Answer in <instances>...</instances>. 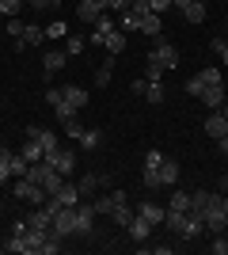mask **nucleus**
<instances>
[{
    "label": "nucleus",
    "instance_id": "1",
    "mask_svg": "<svg viewBox=\"0 0 228 255\" xmlns=\"http://www.w3.org/2000/svg\"><path fill=\"white\" fill-rule=\"evenodd\" d=\"M141 179H145V187H149V191L175 187V183H179V164L163 156V160H160V168H152V171H149V168H141Z\"/></svg>",
    "mask_w": 228,
    "mask_h": 255
},
{
    "label": "nucleus",
    "instance_id": "2",
    "mask_svg": "<svg viewBox=\"0 0 228 255\" xmlns=\"http://www.w3.org/2000/svg\"><path fill=\"white\" fill-rule=\"evenodd\" d=\"M209 84H225V76H221V69L217 65H206V69H202V73H194L190 76V80H186V96H202V92H206Z\"/></svg>",
    "mask_w": 228,
    "mask_h": 255
},
{
    "label": "nucleus",
    "instance_id": "3",
    "mask_svg": "<svg viewBox=\"0 0 228 255\" xmlns=\"http://www.w3.org/2000/svg\"><path fill=\"white\" fill-rule=\"evenodd\" d=\"M11 191H15V198H19V202H31V206H46V202H50V191H46V187H38V183H31V179L11 183Z\"/></svg>",
    "mask_w": 228,
    "mask_h": 255
},
{
    "label": "nucleus",
    "instance_id": "4",
    "mask_svg": "<svg viewBox=\"0 0 228 255\" xmlns=\"http://www.w3.org/2000/svg\"><path fill=\"white\" fill-rule=\"evenodd\" d=\"M145 61H149V65H160L163 73H167V69H175V65H179V50H175L171 42L156 38V46H152V53L145 57Z\"/></svg>",
    "mask_w": 228,
    "mask_h": 255
},
{
    "label": "nucleus",
    "instance_id": "5",
    "mask_svg": "<svg viewBox=\"0 0 228 255\" xmlns=\"http://www.w3.org/2000/svg\"><path fill=\"white\" fill-rule=\"evenodd\" d=\"M54 233L65 240V236H76V206H57L54 210Z\"/></svg>",
    "mask_w": 228,
    "mask_h": 255
},
{
    "label": "nucleus",
    "instance_id": "6",
    "mask_svg": "<svg viewBox=\"0 0 228 255\" xmlns=\"http://www.w3.org/2000/svg\"><path fill=\"white\" fill-rule=\"evenodd\" d=\"M206 233H225L228 229V217H225V210H221V194H213L209 198V206H206Z\"/></svg>",
    "mask_w": 228,
    "mask_h": 255
},
{
    "label": "nucleus",
    "instance_id": "7",
    "mask_svg": "<svg viewBox=\"0 0 228 255\" xmlns=\"http://www.w3.org/2000/svg\"><path fill=\"white\" fill-rule=\"evenodd\" d=\"M42 160H46V164H50V168L57 171V175H65V179H69V175H73V171H76V152L54 149V152H46Z\"/></svg>",
    "mask_w": 228,
    "mask_h": 255
},
{
    "label": "nucleus",
    "instance_id": "8",
    "mask_svg": "<svg viewBox=\"0 0 228 255\" xmlns=\"http://www.w3.org/2000/svg\"><path fill=\"white\" fill-rule=\"evenodd\" d=\"M76 15H80V23H95L107 15V0H80L76 4Z\"/></svg>",
    "mask_w": 228,
    "mask_h": 255
},
{
    "label": "nucleus",
    "instance_id": "9",
    "mask_svg": "<svg viewBox=\"0 0 228 255\" xmlns=\"http://www.w3.org/2000/svg\"><path fill=\"white\" fill-rule=\"evenodd\" d=\"M133 92H137V96H145L152 107L163 103V84H160V80H133Z\"/></svg>",
    "mask_w": 228,
    "mask_h": 255
},
{
    "label": "nucleus",
    "instance_id": "10",
    "mask_svg": "<svg viewBox=\"0 0 228 255\" xmlns=\"http://www.w3.org/2000/svg\"><path fill=\"white\" fill-rule=\"evenodd\" d=\"M91 229H95V206H76V236H91Z\"/></svg>",
    "mask_w": 228,
    "mask_h": 255
},
{
    "label": "nucleus",
    "instance_id": "11",
    "mask_svg": "<svg viewBox=\"0 0 228 255\" xmlns=\"http://www.w3.org/2000/svg\"><path fill=\"white\" fill-rule=\"evenodd\" d=\"M65 65H69V50H46V53H42V73H46V76L61 73Z\"/></svg>",
    "mask_w": 228,
    "mask_h": 255
},
{
    "label": "nucleus",
    "instance_id": "12",
    "mask_svg": "<svg viewBox=\"0 0 228 255\" xmlns=\"http://www.w3.org/2000/svg\"><path fill=\"white\" fill-rule=\"evenodd\" d=\"M206 233V217H202V213H186V221H183V229H179V236H183V240H198V236Z\"/></svg>",
    "mask_w": 228,
    "mask_h": 255
},
{
    "label": "nucleus",
    "instance_id": "13",
    "mask_svg": "<svg viewBox=\"0 0 228 255\" xmlns=\"http://www.w3.org/2000/svg\"><path fill=\"white\" fill-rule=\"evenodd\" d=\"M50 198H54L57 206H80V187H76V183H65V179H61V187H57Z\"/></svg>",
    "mask_w": 228,
    "mask_h": 255
},
{
    "label": "nucleus",
    "instance_id": "14",
    "mask_svg": "<svg viewBox=\"0 0 228 255\" xmlns=\"http://www.w3.org/2000/svg\"><path fill=\"white\" fill-rule=\"evenodd\" d=\"M27 137H34V141H38V145H42V152H54V149H61V141H57V133H54V129L31 126V129H27Z\"/></svg>",
    "mask_w": 228,
    "mask_h": 255
},
{
    "label": "nucleus",
    "instance_id": "15",
    "mask_svg": "<svg viewBox=\"0 0 228 255\" xmlns=\"http://www.w3.org/2000/svg\"><path fill=\"white\" fill-rule=\"evenodd\" d=\"M103 183H107V175H99V171H87L84 179L76 183V187H80V198H91V194H99V191H103Z\"/></svg>",
    "mask_w": 228,
    "mask_h": 255
},
{
    "label": "nucleus",
    "instance_id": "16",
    "mask_svg": "<svg viewBox=\"0 0 228 255\" xmlns=\"http://www.w3.org/2000/svg\"><path fill=\"white\" fill-rule=\"evenodd\" d=\"M206 133L213 141H221V137H228V118L221 115V111H213V115L206 118Z\"/></svg>",
    "mask_w": 228,
    "mask_h": 255
},
{
    "label": "nucleus",
    "instance_id": "17",
    "mask_svg": "<svg viewBox=\"0 0 228 255\" xmlns=\"http://www.w3.org/2000/svg\"><path fill=\"white\" fill-rule=\"evenodd\" d=\"M126 233H130V240H137V244H145V240H149V233H152V225L145 221L141 213H133V221L126 225Z\"/></svg>",
    "mask_w": 228,
    "mask_h": 255
},
{
    "label": "nucleus",
    "instance_id": "18",
    "mask_svg": "<svg viewBox=\"0 0 228 255\" xmlns=\"http://www.w3.org/2000/svg\"><path fill=\"white\" fill-rule=\"evenodd\" d=\"M103 50H107L110 57H118V53L126 50V31H122V27H114V31L103 38Z\"/></svg>",
    "mask_w": 228,
    "mask_h": 255
},
{
    "label": "nucleus",
    "instance_id": "19",
    "mask_svg": "<svg viewBox=\"0 0 228 255\" xmlns=\"http://www.w3.org/2000/svg\"><path fill=\"white\" fill-rule=\"evenodd\" d=\"M42 42H46V27H34V23H27V27H23V38H19L15 46L23 50V46H42Z\"/></svg>",
    "mask_w": 228,
    "mask_h": 255
},
{
    "label": "nucleus",
    "instance_id": "20",
    "mask_svg": "<svg viewBox=\"0 0 228 255\" xmlns=\"http://www.w3.org/2000/svg\"><path fill=\"white\" fill-rule=\"evenodd\" d=\"M137 213H141L152 229H156V225H163V217H167V210H163V206H156V202H141V210H137Z\"/></svg>",
    "mask_w": 228,
    "mask_h": 255
},
{
    "label": "nucleus",
    "instance_id": "21",
    "mask_svg": "<svg viewBox=\"0 0 228 255\" xmlns=\"http://www.w3.org/2000/svg\"><path fill=\"white\" fill-rule=\"evenodd\" d=\"M225 92H228L225 84H209V88H206V92H202V96H198V99H202V103H206V107H213V111H217V107L225 103Z\"/></svg>",
    "mask_w": 228,
    "mask_h": 255
},
{
    "label": "nucleus",
    "instance_id": "22",
    "mask_svg": "<svg viewBox=\"0 0 228 255\" xmlns=\"http://www.w3.org/2000/svg\"><path fill=\"white\" fill-rule=\"evenodd\" d=\"M61 92H65V103L73 107V111H84V107H87V92H84V88L69 84V88H61Z\"/></svg>",
    "mask_w": 228,
    "mask_h": 255
},
{
    "label": "nucleus",
    "instance_id": "23",
    "mask_svg": "<svg viewBox=\"0 0 228 255\" xmlns=\"http://www.w3.org/2000/svg\"><path fill=\"white\" fill-rule=\"evenodd\" d=\"M91 27H95V31H91V42H95V46H103V38H107V34L114 31V19H110V15H103V19H95Z\"/></svg>",
    "mask_w": 228,
    "mask_h": 255
},
{
    "label": "nucleus",
    "instance_id": "24",
    "mask_svg": "<svg viewBox=\"0 0 228 255\" xmlns=\"http://www.w3.org/2000/svg\"><path fill=\"white\" fill-rule=\"evenodd\" d=\"M76 141H80V149H99L103 145V129H80Z\"/></svg>",
    "mask_w": 228,
    "mask_h": 255
},
{
    "label": "nucleus",
    "instance_id": "25",
    "mask_svg": "<svg viewBox=\"0 0 228 255\" xmlns=\"http://www.w3.org/2000/svg\"><path fill=\"white\" fill-rule=\"evenodd\" d=\"M183 19H186V23H206V4L190 0V4L183 8Z\"/></svg>",
    "mask_w": 228,
    "mask_h": 255
},
{
    "label": "nucleus",
    "instance_id": "26",
    "mask_svg": "<svg viewBox=\"0 0 228 255\" xmlns=\"http://www.w3.org/2000/svg\"><path fill=\"white\" fill-rule=\"evenodd\" d=\"M110 76H114V57H107V61L95 69V88H107V84H110Z\"/></svg>",
    "mask_w": 228,
    "mask_h": 255
},
{
    "label": "nucleus",
    "instance_id": "27",
    "mask_svg": "<svg viewBox=\"0 0 228 255\" xmlns=\"http://www.w3.org/2000/svg\"><path fill=\"white\" fill-rule=\"evenodd\" d=\"M209 198H213V194H209L206 187H202V191H190V210H194V213H206Z\"/></svg>",
    "mask_w": 228,
    "mask_h": 255
},
{
    "label": "nucleus",
    "instance_id": "28",
    "mask_svg": "<svg viewBox=\"0 0 228 255\" xmlns=\"http://www.w3.org/2000/svg\"><path fill=\"white\" fill-rule=\"evenodd\" d=\"M167 210H183V213H190V191H171V202H167Z\"/></svg>",
    "mask_w": 228,
    "mask_h": 255
},
{
    "label": "nucleus",
    "instance_id": "29",
    "mask_svg": "<svg viewBox=\"0 0 228 255\" xmlns=\"http://www.w3.org/2000/svg\"><path fill=\"white\" fill-rule=\"evenodd\" d=\"M23 156H27V164H38L46 152H42V145H38L34 137H27V145H23Z\"/></svg>",
    "mask_w": 228,
    "mask_h": 255
},
{
    "label": "nucleus",
    "instance_id": "30",
    "mask_svg": "<svg viewBox=\"0 0 228 255\" xmlns=\"http://www.w3.org/2000/svg\"><path fill=\"white\" fill-rule=\"evenodd\" d=\"M11 183V149H0V187Z\"/></svg>",
    "mask_w": 228,
    "mask_h": 255
},
{
    "label": "nucleus",
    "instance_id": "31",
    "mask_svg": "<svg viewBox=\"0 0 228 255\" xmlns=\"http://www.w3.org/2000/svg\"><path fill=\"white\" fill-rule=\"evenodd\" d=\"M27 168H31V164H27V156H23V152H11V179H23V175H27Z\"/></svg>",
    "mask_w": 228,
    "mask_h": 255
},
{
    "label": "nucleus",
    "instance_id": "32",
    "mask_svg": "<svg viewBox=\"0 0 228 255\" xmlns=\"http://www.w3.org/2000/svg\"><path fill=\"white\" fill-rule=\"evenodd\" d=\"M110 217H114V225H122V229H126V225L133 221V210H130V202H122V206H114V213H110Z\"/></svg>",
    "mask_w": 228,
    "mask_h": 255
},
{
    "label": "nucleus",
    "instance_id": "33",
    "mask_svg": "<svg viewBox=\"0 0 228 255\" xmlns=\"http://www.w3.org/2000/svg\"><path fill=\"white\" fill-rule=\"evenodd\" d=\"M19 11H23V0H0V15H4V19L19 15Z\"/></svg>",
    "mask_w": 228,
    "mask_h": 255
},
{
    "label": "nucleus",
    "instance_id": "34",
    "mask_svg": "<svg viewBox=\"0 0 228 255\" xmlns=\"http://www.w3.org/2000/svg\"><path fill=\"white\" fill-rule=\"evenodd\" d=\"M213 255H228V236L225 233H213V244H209Z\"/></svg>",
    "mask_w": 228,
    "mask_h": 255
},
{
    "label": "nucleus",
    "instance_id": "35",
    "mask_svg": "<svg viewBox=\"0 0 228 255\" xmlns=\"http://www.w3.org/2000/svg\"><path fill=\"white\" fill-rule=\"evenodd\" d=\"M65 34H69V27H65L61 19H54L50 27H46V38H65Z\"/></svg>",
    "mask_w": 228,
    "mask_h": 255
},
{
    "label": "nucleus",
    "instance_id": "36",
    "mask_svg": "<svg viewBox=\"0 0 228 255\" xmlns=\"http://www.w3.org/2000/svg\"><path fill=\"white\" fill-rule=\"evenodd\" d=\"M91 206H95V213H114V202H110V194H99Z\"/></svg>",
    "mask_w": 228,
    "mask_h": 255
},
{
    "label": "nucleus",
    "instance_id": "37",
    "mask_svg": "<svg viewBox=\"0 0 228 255\" xmlns=\"http://www.w3.org/2000/svg\"><path fill=\"white\" fill-rule=\"evenodd\" d=\"M23 27H27V23H19V15H11V19H8V34L15 38V42L23 38Z\"/></svg>",
    "mask_w": 228,
    "mask_h": 255
},
{
    "label": "nucleus",
    "instance_id": "38",
    "mask_svg": "<svg viewBox=\"0 0 228 255\" xmlns=\"http://www.w3.org/2000/svg\"><path fill=\"white\" fill-rule=\"evenodd\" d=\"M65 50H69V57H73V53H84V38H80V34H69Z\"/></svg>",
    "mask_w": 228,
    "mask_h": 255
},
{
    "label": "nucleus",
    "instance_id": "39",
    "mask_svg": "<svg viewBox=\"0 0 228 255\" xmlns=\"http://www.w3.org/2000/svg\"><path fill=\"white\" fill-rule=\"evenodd\" d=\"M54 115L61 118V122H73V118H76V111H73L69 103H57V107H54Z\"/></svg>",
    "mask_w": 228,
    "mask_h": 255
},
{
    "label": "nucleus",
    "instance_id": "40",
    "mask_svg": "<svg viewBox=\"0 0 228 255\" xmlns=\"http://www.w3.org/2000/svg\"><path fill=\"white\" fill-rule=\"evenodd\" d=\"M209 46H213V53H217L221 61L228 65V42H225V38H213V42H209Z\"/></svg>",
    "mask_w": 228,
    "mask_h": 255
},
{
    "label": "nucleus",
    "instance_id": "41",
    "mask_svg": "<svg viewBox=\"0 0 228 255\" xmlns=\"http://www.w3.org/2000/svg\"><path fill=\"white\" fill-rule=\"evenodd\" d=\"M160 76H163L160 65H145V80H160Z\"/></svg>",
    "mask_w": 228,
    "mask_h": 255
},
{
    "label": "nucleus",
    "instance_id": "42",
    "mask_svg": "<svg viewBox=\"0 0 228 255\" xmlns=\"http://www.w3.org/2000/svg\"><path fill=\"white\" fill-rule=\"evenodd\" d=\"M149 8L152 11H167V8H171V0H149Z\"/></svg>",
    "mask_w": 228,
    "mask_h": 255
},
{
    "label": "nucleus",
    "instance_id": "43",
    "mask_svg": "<svg viewBox=\"0 0 228 255\" xmlns=\"http://www.w3.org/2000/svg\"><path fill=\"white\" fill-rule=\"evenodd\" d=\"M145 252H156V255H171V244H156V248H145Z\"/></svg>",
    "mask_w": 228,
    "mask_h": 255
},
{
    "label": "nucleus",
    "instance_id": "44",
    "mask_svg": "<svg viewBox=\"0 0 228 255\" xmlns=\"http://www.w3.org/2000/svg\"><path fill=\"white\" fill-rule=\"evenodd\" d=\"M61 4H65V0H42L38 8H54V11H57V8H61Z\"/></svg>",
    "mask_w": 228,
    "mask_h": 255
},
{
    "label": "nucleus",
    "instance_id": "45",
    "mask_svg": "<svg viewBox=\"0 0 228 255\" xmlns=\"http://www.w3.org/2000/svg\"><path fill=\"white\" fill-rule=\"evenodd\" d=\"M217 187H221V194H228V175H221V183H217Z\"/></svg>",
    "mask_w": 228,
    "mask_h": 255
},
{
    "label": "nucleus",
    "instance_id": "46",
    "mask_svg": "<svg viewBox=\"0 0 228 255\" xmlns=\"http://www.w3.org/2000/svg\"><path fill=\"white\" fill-rule=\"evenodd\" d=\"M186 4H190V0H171V8H179V11H183Z\"/></svg>",
    "mask_w": 228,
    "mask_h": 255
},
{
    "label": "nucleus",
    "instance_id": "47",
    "mask_svg": "<svg viewBox=\"0 0 228 255\" xmlns=\"http://www.w3.org/2000/svg\"><path fill=\"white\" fill-rule=\"evenodd\" d=\"M221 210H225V217H228V194H221Z\"/></svg>",
    "mask_w": 228,
    "mask_h": 255
},
{
    "label": "nucleus",
    "instance_id": "48",
    "mask_svg": "<svg viewBox=\"0 0 228 255\" xmlns=\"http://www.w3.org/2000/svg\"><path fill=\"white\" fill-rule=\"evenodd\" d=\"M217 149H221V152H228V137H221V141H217Z\"/></svg>",
    "mask_w": 228,
    "mask_h": 255
},
{
    "label": "nucleus",
    "instance_id": "49",
    "mask_svg": "<svg viewBox=\"0 0 228 255\" xmlns=\"http://www.w3.org/2000/svg\"><path fill=\"white\" fill-rule=\"evenodd\" d=\"M23 4H31V8H38V4H42V0H23Z\"/></svg>",
    "mask_w": 228,
    "mask_h": 255
},
{
    "label": "nucleus",
    "instance_id": "50",
    "mask_svg": "<svg viewBox=\"0 0 228 255\" xmlns=\"http://www.w3.org/2000/svg\"><path fill=\"white\" fill-rule=\"evenodd\" d=\"M198 4H209V0H198Z\"/></svg>",
    "mask_w": 228,
    "mask_h": 255
}]
</instances>
